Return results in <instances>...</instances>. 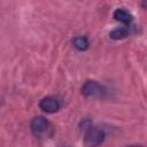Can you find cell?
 I'll return each mask as SVG.
<instances>
[{
	"mask_svg": "<svg viewBox=\"0 0 147 147\" xmlns=\"http://www.w3.org/2000/svg\"><path fill=\"white\" fill-rule=\"evenodd\" d=\"M106 138L105 131L95 127V126H90L86 129L85 136H84V145L85 147H99Z\"/></svg>",
	"mask_w": 147,
	"mask_h": 147,
	"instance_id": "cell-1",
	"label": "cell"
},
{
	"mask_svg": "<svg viewBox=\"0 0 147 147\" xmlns=\"http://www.w3.org/2000/svg\"><path fill=\"white\" fill-rule=\"evenodd\" d=\"M129 34V28L127 26H119V28H115L114 30H111L109 32V37L114 40H119V39H124L126 36Z\"/></svg>",
	"mask_w": 147,
	"mask_h": 147,
	"instance_id": "cell-6",
	"label": "cell"
},
{
	"mask_svg": "<svg viewBox=\"0 0 147 147\" xmlns=\"http://www.w3.org/2000/svg\"><path fill=\"white\" fill-rule=\"evenodd\" d=\"M82 94L86 98H101L106 94V88L95 80H87L82 86Z\"/></svg>",
	"mask_w": 147,
	"mask_h": 147,
	"instance_id": "cell-2",
	"label": "cell"
},
{
	"mask_svg": "<svg viewBox=\"0 0 147 147\" xmlns=\"http://www.w3.org/2000/svg\"><path fill=\"white\" fill-rule=\"evenodd\" d=\"M126 147H144L141 145H130V146H126Z\"/></svg>",
	"mask_w": 147,
	"mask_h": 147,
	"instance_id": "cell-8",
	"label": "cell"
},
{
	"mask_svg": "<svg viewBox=\"0 0 147 147\" xmlns=\"http://www.w3.org/2000/svg\"><path fill=\"white\" fill-rule=\"evenodd\" d=\"M39 107L41 110H44L45 113H55L61 108V102L59 99L54 98V96H46L44 99H41V101L39 102Z\"/></svg>",
	"mask_w": 147,
	"mask_h": 147,
	"instance_id": "cell-3",
	"label": "cell"
},
{
	"mask_svg": "<svg viewBox=\"0 0 147 147\" xmlns=\"http://www.w3.org/2000/svg\"><path fill=\"white\" fill-rule=\"evenodd\" d=\"M48 129V122L42 116H37L31 121V131L36 136H40L45 133Z\"/></svg>",
	"mask_w": 147,
	"mask_h": 147,
	"instance_id": "cell-4",
	"label": "cell"
},
{
	"mask_svg": "<svg viewBox=\"0 0 147 147\" xmlns=\"http://www.w3.org/2000/svg\"><path fill=\"white\" fill-rule=\"evenodd\" d=\"M72 44L75 46L76 49L78 51H86L90 46V42H88V39L85 37V36H77L74 38L72 40Z\"/></svg>",
	"mask_w": 147,
	"mask_h": 147,
	"instance_id": "cell-7",
	"label": "cell"
},
{
	"mask_svg": "<svg viewBox=\"0 0 147 147\" xmlns=\"http://www.w3.org/2000/svg\"><path fill=\"white\" fill-rule=\"evenodd\" d=\"M114 18L123 24H130L133 20L132 15L124 8H117L115 11H114Z\"/></svg>",
	"mask_w": 147,
	"mask_h": 147,
	"instance_id": "cell-5",
	"label": "cell"
}]
</instances>
